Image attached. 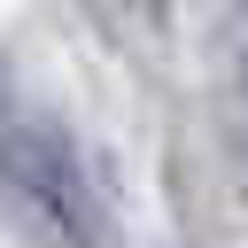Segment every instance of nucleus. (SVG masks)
I'll list each match as a JSON object with an SVG mask.
<instances>
[{"label": "nucleus", "instance_id": "obj_1", "mask_svg": "<svg viewBox=\"0 0 248 248\" xmlns=\"http://www.w3.org/2000/svg\"><path fill=\"white\" fill-rule=\"evenodd\" d=\"M0 202L31 248H108V209L62 124L31 116L0 132Z\"/></svg>", "mask_w": 248, "mask_h": 248}]
</instances>
